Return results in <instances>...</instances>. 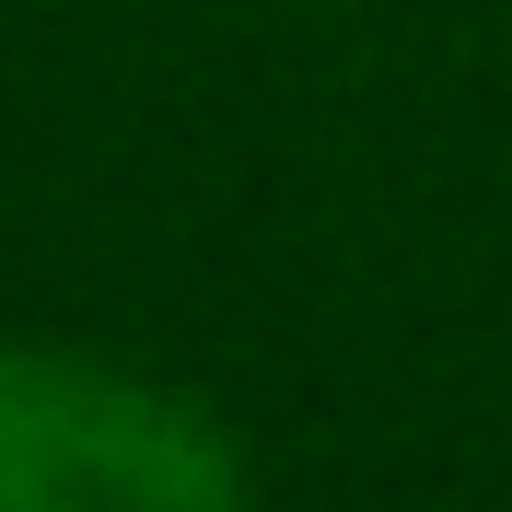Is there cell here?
<instances>
[{
    "mask_svg": "<svg viewBox=\"0 0 512 512\" xmlns=\"http://www.w3.org/2000/svg\"><path fill=\"white\" fill-rule=\"evenodd\" d=\"M0 512H233V454L175 396H140L82 361H12Z\"/></svg>",
    "mask_w": 512,
    "mask_h": 512,
    "instance_id": "obj_1",
    "label": "cell"
}]
</instances>
